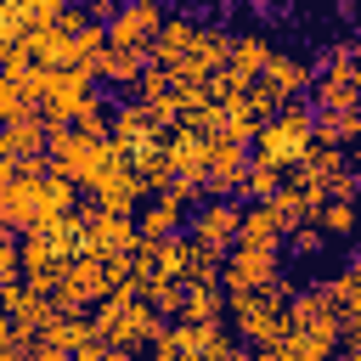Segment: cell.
Masks as SVG:
<instances>
[{
    "instance_id": "cell-1",
    "label": "cell",
    "mask_w": 361,
    "mask_h": 361,
    "mask_svg": "<svg viewBox=\"0 0 361 361\" xmlns=\"http://www.w3.org/2000/svg\"><path fill=\"white\" fill-rule=\"evenodd\" d=\"M338 305L322 293V282H310V288H293L288 293V327L271 338V344H259L254 355L259 361H327L333 350H338Z\"/></svg>"
},
{
    "instance_id": "cell-2",
    "label": "cell",
    "mask_w": 361,
    "mask_h": 361,
    "mask_svg": "<svg viewBox=\"0 0 361 361\" xmlns=\"http://www.w3.org/2000/svg\"><path fill=\"white\" fill-rule=\"evenodd\" d=\"M169 316H158L152 310V299L141 293V282L135 276H124L107 299H96L90 305V327L113 344V355H135V350H147V338L164 327Z\"/></svg>"
},
{
    "instance_id": "cell-3",
    "label": "cell",
    "mask_w": 361,
    "mask_h": 361,
    "mask_svg": "<svg viewBox=\"0 0 361 361\" xmlns=\"http://www.w3.org/2000/svg\"><path fill=\"white\" fill-rule=\"evenodd\" d=\"M299 282L288 276V271H276L271 282H259V288H243V293H226V327L248 344V350H259V344H271L282 327H288V293H293Z\"/></svg>"
},
{
    "instance_id": "cell-4",
    "label": "cell",
    "mask_w": 361,
    "mask_h": 361,
    "mask_svg": "<svg viewBox=\"0 0 361 361\" xmlns=\"http://www.w3.org/2000/svg\"><path fill=\"white\" fill-rule=\"evenodd\" d=\"M248 344L226 327V322H186V316H169L152 338H147V355L158 361H237Z\"/></svg>"
},
{
    "instance_id": "cell-5",
    "label": "cell",
    "mask_w": 361,
    "mask_h": 361,
    "mask_svg": "<svg viewBox=\"0 0 361 361\" xmlns=\"http://www.w3.org/2000/svg\"><path fill=\"white\" fill-rule=\"evenodd\" d=\"M310 130H316V113H310V102H305V96H293V102H282V107H271V113L259 118V130H254L248 152H254V158H265V164L293 169V164L305 158V147H310Z\"/></svg>"
},
{
    "instance_id": "cell-6",
    "label": "cell",
    "mask_w": 361,
    "mask_h": 361,
    "mask_svg": "<svg viewBox=\"0 0 361 361\" xmlns=\"http://www.w3.org/2000/svg\"><path fill=\"white\" fill-rule=\"evenodd\" d=\"M90 107H102V90H96V73L90 68H45L39 73V118L51 130L56 124H73Z\"/></svg>"
},
{
    "instance_id": "cell-7",
    "label": "cell",
    "mask_w": 361,
    "mask_h": 361,
    "mask_svg": "<svg viewBox=\"0 0 361 361\" xmlns=\"http://www.w3.org/2000/svg\"><path fill=\"white\" fill-rule=\"evenodd\" d=\"M282 265H288V248H282V243H231V248H226V265H220V288H226V293L259 288V282H271Z\"/></svg>"
},
{
    "instance_id": "cell-8",
    "label": "cell",
    "mask_w": 361,
    "mask_h": 361,
    "mask_svg": "<svg viewBox=\"0 0 361 361\" xmlns=\"http://www.w3.org/2000/svg\"><path fill=\"white\" fill-rule=\"evenodd\" d=\"M243 169H248V141L209 130L203 135V197H231L243 186Z\"/></svg>"
},
{
    "instance_id": "cell-9",
    "label": "cell",
    "mask_w": 361,
    "mask_h": 361,
    "mask_svg": "<svg viewBox=\"0 0 361 361\" xmlns=\"http://www.w3.org/2000/svg\"><path fill=\"white\" fill-rule=\"evenodd\" d=\"M164 17H169L164 0H118V11L107 17V45H124V51L147 56V45H152V34H158Z\"/></svg>"
},
{
    "instance_id": "cell-10",
    "label": "cell",
    "mask_w": 361,
    "mask_h": 361,
    "mask_svg": "<svg viewBox=\"0 0 361 361\" xmlns=\"http://www.w3.org/2000/svg\"><path fill=\"white\" fill-rule=\"evenodd\" d=\"M237 226H243V209H237L231 197H197L192 214H186V231H192L203 248H214V254H226V248L237 243Z\"/></svg>"
},
{
    "instance_id": "cell-11",
    "label": "cell",
    "mask_w": 361,
    "mask_h": 361,
    "mask_svg": "<svg viewBox=\"0 0 361 361\" xmlns=\"http://www.w3.org/2000/svg\"><path fill=\"white\" fill-rule=\"evenodd\" d=\"M164 135H169V118H164L152 102L130 96V102L113 107V141H118L124 152H141V147H152V141H164Z\"/></svg>"
},
{
    "instance_id": "cell-12",
    "label": "cell",
    "mask_w": 361,
    "mask_h": 361,
    "mask_svg": "<svg viewBox=\"0 0 361 361\" xmlns=\"http://www.w3.org/2000/svg\"><path fill=\"white\" fill-rule=\"evenodd\" d=\"M39 169L45 164H23L0 186V226L6 231H34L39 226Z\"/></svg>"
},
{
    "instance_id": "cell-13",
    "label": "cell",
    "mask_w": 361,
    "mask_h": 361,
    "mask_svg": "<svg viewBox=\"0 0 361 361\" xmlns=\"http://www.w3.org/2000/svg\"><path fill=\"white\" fill-rule=\"evenodd\" d=\"M186 214H192V203H186L180 192H147V197L135 203V231H141V237H169V231L186 226Z\"/></svg>"
},
{
    "instance_id": "cell-14",
    "label": "cell",
    "mask_w": 361,
    "mask_h": 361,
    "mask_svg": "<svg viewBox=\"0 0 361 361\" xmlns=\"http://www.w3.org/2000/svg\"><path fill=\"white\" fill-rule=\"evenodd\" d=\"M39 62L34 68H17V73H0V124H17V118H39Z\"/></svg>"
},
{
    "instance_id": "cell-15",
    "label": "cell",
    "mask_w": 361,
    "mask_h": 361,
    "mask_svg": "<svg viewBox=\"0 0 361 361\" xmlns=\"http://www.w3.org/2000/svg\"><path fill=\"white\" fill-rule=\"evenodd\" d=\"M197 28H203V23H192V17H164L158 34H152V45H147V62H164V68L186 62L192 45H197Z\"/></svg>"
},
{
    "instance_id": "cell-16",
    "label": "cell",
    "mask_w": 361,
    "mask_h": 361,
    "mask_svg": "<svg viewBox=\"0 0 361 361\" xmlns=\"http://www.w3.org/2000/svg\"><path fill=\"white\" fill-rule=\"evenodd\" d=\"M141 68H147V56H141V51H124V45H102L96 62H90L96 85H118V90H135Z\"/></svg>"
},
{
    "instance_id": "cell-17",
    "label": "cell",
    "mask_w": 361,
    "mask_h": 361,
    "mask_svg": "<svg viewBox=\"0 0 361 361\" xmlns=\"http://www.w3.org/2000/svg\"><path fill=\"white\" fill-rule=\"evenodd\" d=\"M73 209H79V186H73L62 169L45 164V169H39V226L56 220V214H73Z\"/></svg>"
},
{
    "instance_id": "cell-18",
    "label": "cell",
    "mask_w": 361,
    "mask_h": 361,
    "mask_svg": "<svg viewBox=\"0 0 361 361\" xmlns=\"http://www.w3.org/2000/svg\"><path fill=\"white\" fill-rule=\"evenodd\" d=\"M45 141H51V124H45V118H17V124H6V147L17 152V164H45Z\"/></svg>"
},
{
    "instance_id": "cell-19",
    "label": "cell",
    "mask_w": 361,
    "mask_h": 361,
    "mask_svg": "<svg viewBox=\"0 0 361 361\" xmlns=\"http://www.w3.org/2000/svg\"><path fill=\"white\" fill-rule=\"evenodd\" d=\"M175 316H186V322H226V288L220 282H186V299H180Z\"/></svg>"
},
{
    "instance_id": "cell-20",
    "label": "cell",
    "mask_w": 361,
    "mask_h": 361,
    "mask_svg": "<svg viewBox=\"0 0 361 361\" xmlns=\"http://www.w3.org/2000/svg\"><path fill=\"white\" fill-rule=\"evenodd\" d=\"M316 226L327 237H355L361 231V197H322L316 203Z\"/></svg>"
},
{
    "instance_id": "cell-21",
    "label": "cell",
    "mask_w": 361,
    "mask_h": 361,
    "mask_svg": "<svg viewBox=\"0 0 361 361\" xmlns=\"http://www.w3.org/2000/svg\"><path fill=\"white\" fill-rule=\"evenodd\" d=\"M282 175H288L282 164H265V158H254V152H248V169H243V186H237V192H243L248 203H271V197H276V186H282Z\"/></svg>"
},
{
    "instance_id": "cell-22",
    "label": "cell",
    "mask_w": 361,
    "mask_h": 361,
    "mask_svg": "<svg viewBox=\"0 0 361 361\" xmlns=\"http://www.w3.org/2000/svg\"><path fill=\"white\" fill-rule=\"evenodd\" d=\"M322 293L338 305V316H361V259H350L344 271H333L322 282Z\"/></svg>"
},
{
    "instance_id": "cell-23",
    "label": "cell",
    "mask_w": 361,
    "mask_h": 361,
    "mask_svg": "<svg viewBox=\"0 0 361 361\" xmlns=\"http://www.w3.org/2000/svg\"><path fill=\"white\" fill-rule=\"evenodd\" d=\"M11 276H23V259H17V231H6V226H0V282H11Z\"/></svg>"
},
{
    "instance_id": "cell-24",
    "label": "cell",
    "mask_w": 361,
    "mask_h": 361,
    "mask_svg": "<svg viewBox=\"0 0 361 361\" xmlns=\"http://www.w3.org/2000/svg\"><path fill=\"white\" fill-rule=\"evenodd\" d=\"M17 355H28V333H17L11 322H0V361H17Z\"/></svg>"
},
{
    "instance_id": "cell-25",
    "label": "cell",
    "mask_w": 361,
    "mask_h": 361,
    "mask_svg": "<svg viewBox=\"0 0 361 361\" xmlns=\"http://www.w3.org/2000/svg\"><path fill=\"white\" fill-rule=\"evenodd\" d=\"M62 6H68V0H34V11H39V17H56Z\"/></svg>"
},
{
    "instance_id": "cell-26",
    "label": "cell",
    "mask_w": 361,
    "mask_h": 361,
    "mask_svg": "<svg viewBox=\"0 0 361 361\" xmlns=\"http://www.w3.org/2000/svg\"><path fill=\"white\" fill-rule=\"evenodd\" d=\"M338 11H344L350 23H361V0H338Z\"/></svg>"
},
{
    "instance_id": "cell-27",
    "label": "cell",
    "mask_w": 361,
    "mask_h": 361,
    "mask_svg": "<svg viewBox=\"0 0 361 361\" xmlns=\"http://www.w3.org/2000/svg\"><path fill=\"white\" fill-rule=\"evenodd\" d=\"M0 45H6V17H0Z\"/></svg>"
}]
</instances>
